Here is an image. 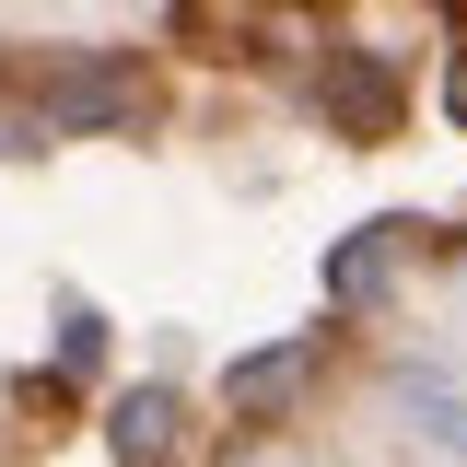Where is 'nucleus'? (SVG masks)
<instances>
[{
  "label": "nucleus",
  "mask_w": 467,
  "mask_h": 467,
  "mask_svg": "<svg viewBox=\"0 0 467 467\" xmlns=\"http://www.w3.org/2000/svg\"><path fill=\"white\" fill-rule=\"evenodd\" d=\"M444 106L467 117V36H456V58H444Z\"/></svg>",
  "instance_id": "7"
},
{
  "label": "nucleus",
  "mask_w": 467,
  "mask_h": 467,
  "mask_svg": "<svg viewBox=\"0 0 467 467\" xmlns=\"http://www.w3.org/2000/svg\"><path fill=\"white\" fill-rule=\"evenodd\" d=\"M106 444H117V467H175L187 456V409H175L164 386H129L117 420H106Z\"/></svg>",
  "instance_id": "3"
},
{
  "label": "nucleus",
  "mask_w": 467,
  "mask_h": 467,
  "mask_svg": "<svg viewBox=\"0 0 467 467\" xmlns=\"http://www.w3.org/2000/svg\"><path fill=\"white\" fill-rule=\"evenodd\" d=\"M398 234L409 223H362V234H350L339 257H327V304H374V281L398 269Z\"/></svg>",
  "instance_id": "4"
},
{
  "label": "nucleus",
  "mask_w": 467,
  "mask_h": 467,
  "mask_svg": "<svg viewBox=\"0 0 467 467\" xmlns=\"http://www.w3.org/2000/svg\"><path fill=\"white\" fill-rule=\"evenodd\" d=\"M409 409H420V432L467 467V398H456V386H444V374H409Z\"/></svg>",
  "instance_id": "5"
},
{
  "label": "nucleus",
  "mask_w": 467,
  "mask_h": 467,
  "mask_svg": "<svg viewBox=\"0 0 467 467\" xmlns=\"http://www.w3.org/2000/svg\"><path fill=\"white\" fill-rule=\"evenodd\" d=\"M36 117H47V129H129V117H140V70H129V58H82V70H47Z\"/></svg>",
  "instance_id": "1"
},
{
  "label": "nucleus",
  "mask_w": 467,
  "mask_h": 467,
  "mask_svg": "<svg viewBox=\"0 0 467 467\" xmlns=\"http://www.w3.org/2000/svg\"><path fill=\"white\" fill-rule=\"evenodd\" d=\"M327 106H339L350 129H386V70H362V58H350L339 82H327Z\"/></svg>",
  "instance_id": "6"
},
{
  "label": "nucleus",
  "mask_w": 467,
  "mask_h": 467,
  "mask_svg": "<svg viewBox=\"0 0 467 467\" xmlns=\"http://www.w3.org/2000/svg\"><path fill=\"white\" fill-rule=\"evenodd\" d=\"M316 362H327V339H281V350H245V362H234V420H281L292 398H304V386H316Z\"/></svg>",
  "instance_id": "2"
}]
</instances>
